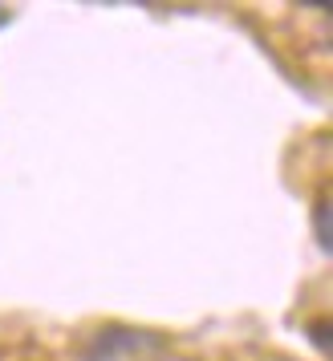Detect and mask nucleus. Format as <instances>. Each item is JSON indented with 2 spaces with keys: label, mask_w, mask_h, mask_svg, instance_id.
Returning a JSON list of instances; mask_svg holds the SVG:
<instances>
[{
  "label": "nucleus",
  "mask_w": 333,
  "mask_h": 361,
  "mask_svg": "<svg viewBox=\"0 0 333 361\" xmlns=\"http://www.w3.org/2000/svg\"><path fill=\"white\" fill-rule=\"evenodd\" d=\"M317 231H321V244H329V199H317Z\"/></svg>",
  "instance_id": "nucleus-1"
}]
</instances>
